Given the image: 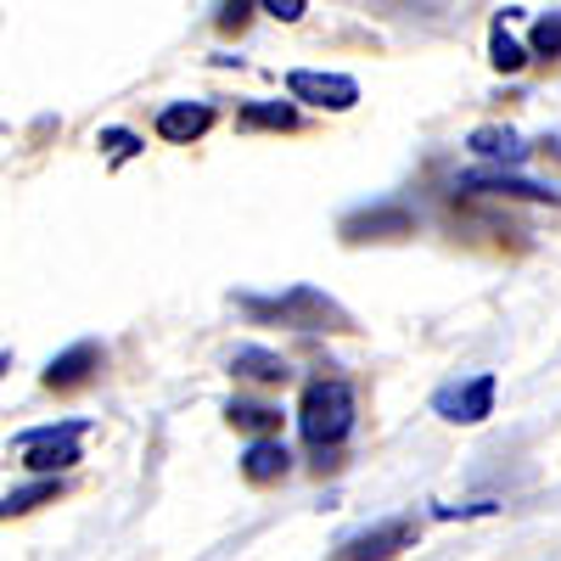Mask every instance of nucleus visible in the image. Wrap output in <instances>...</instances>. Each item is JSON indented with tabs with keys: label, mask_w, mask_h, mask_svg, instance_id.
<instances>
[{
	"label": "nucleus",
	"mask_w": 561,
	"mask_h": 561,
	"mask_svg": "<svg viewBox=\"0 0 561 561\" xmlns=\"http://www.w3.org/2000/svg\"><path fill=\"white\" fill-rule=\"evenodd\" d=\"M237 304L259 325H287V332H354V314L337 298H325L320 287H304V280H298V287H287V293H275V298L242 293Z\"/></svg>",
	"instance_id": "f257e3e1"
},
{
	"label": "nucleus",
	"mask_w": 561,
	"mask_h": 561,
	"mask_svg": "<svg viewBox=\"0 0 561 561\" xmlns=\"http://www.w3.org/2000/svg\"><path fill=\"white\" fill-rule=\"evenodd\" d=\"M354 415H359V399L343 377H314L298 399V433L314 455H325L354 433Z\"/></svg>",
	"instance_id": "f03ea898"
},
{
	"label": "nucleus",
	"mask_w": 561,
	"mask_h": 561,
	"mask_svg": "<svg viewBox=\"0 0 561 561\" xmlns=\"http://www.w3.org/2000/svg\"><path fill=\"white\" fill-rule=\"evenodd\" d=\"M79 438H84V421H51V427L18 433V455L34 478H62L68 466H79Z\"/></svg>",
	"instance_id": "7ed1b4c3"
},
{
	"label": "nucleus",
	"mask_w": 561,
	"mask_h": 561,
	"mask_svg": "<svg viewBox=\"0 0 561 561\" xmlns=\"http://www.w3.org/2000/svg\"><path fill=\"white\" fill-rule=\"evenodd\" d=\"M287 96L309 102L320 113H348L359 107V79L354 73H320V68H293L287 73Z\"/></svg>",
	"instance_id": "20e7f679"
},
{
	"label": "nucleus",
	"mask_w": 561,
	"mask_h": 561,
	"mask_svg": "<svg viewBox=\"0 0 561 561\" xmlns=\"http://www.w3.org/2000/svg\"><path fill=\"white\" fill-rule=\"evenodd\" d=\"M433 410H438L444 421H455V427H478V421L494 415V377H489V370H478L472 382L438 388V393H433Z\"/></svg>",
	"instance_id": "39448f33"
},
{
	"label": "nucleus",
	"mask_w": 561,
	"mask_h": 561,
	"mask_svg": "<svg viewBox=\"0 0 561 561\" xmlns=\"http://www.w3.org/2000/svg\"><path fill=\"white\" fill-rule=\"evenodd\" d=\"M410 545H415V517H388V523H377V528L343 539L332 561H393V556L410 550Z\"/></svg>",
	"instance_id": "423d86ee"
},
{
	"label": "nucleus",
	"mask_w": 561,
	"mask_h": 561,
	"mask_svg": "<svg viewBox=\"0 0 561 561\" xmlns=\"http://www.w3.org/2000/svg\"><path fill=\"white\" fill-rule=\"evenodd\" d=\"M415 230V208L404 203H377V208H354L343 214V242H393Z\"/></svg>",
	"instance_id": "0eeeda50"
},
{
	"label": "nucleus",
	"mask_w": 561,
	"mask_h": 561,
	"mask_svg": "<svg viewBox=\"0 0 561 561\" xmlns=\"http://www.w3.org/2000/svg\"><path fill=\"white\" fill-rule=\"evenodd\" d=\"M460 197H517V203H556L561 208V192L556 185H539V180H523V174H505V169H489V174H460L455 180Z\"/></svg>",
	"instance_id": "6e6552de"
},
{
	"label": "nucleus",
	"mask_w": 561,
	"mask_h": 561,
	"mask_svg": "<svg viewBox=\"0 0 561 561\" xmlns=\"http://www.w3.org/2000/svg\"><path fill=\"white\" fill-rule=\"evenodd\" d=\"M214 129V107L208 102H169L158 107V135L174 140V147H192V140H203Z\"/></svg>",
	"instance_id": "1a4fd4ad"
},
{
	"label": "nucleus",
	"mask_w": 561,
	"mask_h": 561,
	"mask_svg": "<svg viewBox=\"0 0 561 561\" xmlns=\"http://www.w3.org/2000/svg\"><path fill=\"white\" fill-rule=\"evenodd\" d=\"M466 147H472V158H483V163H494V169H517V163L528 158L523 135L511 129V124H483V129H472V135H466Z\"/></svg>",
	"instance_id": "9d476101"
},
{
	"label": "nucleus",
	"mask_w": 561,
	"mask_h": 561,
	"mask_svg": "<svg viewBox=\"0 0 561 561\" xmlns=\"http://www.w3.org/2000/svg\"><path fill=\"white\" fill-rule=\"evenodd\" d=\"M96 370H102V343H73V348H62L51 365H45V388H79V382H90V377H96Z\"/></svg>",
	"instance_id": "9b49d317"
},
{
	"label": "nucleus",
	"mask_w": 561,
	"mask_h": 561,
	"mask_svg": "<svg viewBox=\"0 0 561 561\" xmlns=\"http://www.w3.org/2000/svg\"><path fill=\"white\" fill-rule=\"evenodd\" d=\"M287 472H293V449L280 438H253L242 449V478L248 483H280Z\"/></svg>",
	"instance_id": "f8f14e48"
},
{
	"label": "nucleus",
	"mask_w": 561,
	"mask_h": 561,
	"mask_svg": "<svg viewBox=\"0 0 561 561\" xmlns=\"http://www.w3.org/2000/svg\"><path fill=\"white\" fill-rule=\"evenodd\" d=\"M230 377L237 382H264V388H280L293 377V365L280 359V354H270V348H237L230 354Z\"/></svg>",
	"instance_id": "ddd939ff"
},
{
	"label": "nucleus",
	"mask_w": 561,
	"mask_h": 561,
	"mask_svg": "<svg viewBox=\"0 0 561 561\" xmlns=\"http://www.w3.org/2000/svg\"><path fill=\"white\" fill-rule=\"evenodd\" d=\"M225 415H230V427H242V433L280 438V410H275V404H259V399H230V404H225Z\"/></svg>",
	"instance_id": "4468645a"
},
{
	"label": "nucleus",
	"mask_w": 561,
	"mask_h": 561,
	"mask_svg": "<svg viewBox=\"0 0 561 561\" xmlns=\"http://www.w3.org/2000/svg\"><path fill=\"white\" fill-rule=\"evenodd\" d=\"M237 124L242 129H275V135H287V129H298V102H248L237 113Z\"/></svg>",
	"instance_id": "2eb2a0df"
},
{
	"label": "nucleus",
	"mask_w": 561,
	"mask_h": 561,
	"mask_svg": "<svg viewBox=\"0 0 561 561\" xmlns=\"http://www.w3.org/2000/svg\"><path fill=\"white\" fill-rule=\"evenodd\" d=\"M57 494H62V478H34L12 494H0V517H28L34 505H51Z\"/></svg>",
	"instance_id": "dca6fc26"
},
{
	"label": "nucleus",
	"mask_w": 561,
	"mask_h": 561,
	"mask_svg": "<svg viewBox=\"0 0 561 561\" xmlns=\"http://www.w3.org/2000/svg\"><path fill=\"white\" fill-rule=\"evenodd\" d=\"M489 62H494L500 73H523V68L534 62V57H528V45L505 34V18H494V28H489Z\"/></svg>",
	"instance_id": "f3484780"
},
{
	"label": "nucleus",
	"mask_w": 561,
	"mask_h": 561,
	"mask_svg": "<svg viewBox=\"0 0 561 561\" xmlns=\"http://www.w3.org/2000/svg\"><path fill=\"white\" fill-rule=\"evenodd\" d=\"M528 57H539V62H556V57H561V12H550V18L534 23V34H528Z\"/></svg>",
	"instance_id": "a211bd4d"
},
{
	"label": "nucleus",
	"mask_w": 561,
	"mask_h": 561,
	"mask_svg": "<svg viewBox=\"0 0 561 561\" xmlns=\"http://www.w3.org/2000/svg\"><path fill=\"white\" fill-rule=\"evenodd\" d=\"M96 147H107V163H129L140 147H147V140H140L135 129H118V124H107V129L96 135Z\"/></svg>",
	"instance_id": "6ab92c4d"
},
{
	"label": "nucleus",
	"mask_w": 561,
	"mask_h": 561,
	"mask_svg": "<svg viewBox=\"0 0 561 561\" xmlns=\"http://www.w3.org/2000/svg\"><path fill=\"white\" fill-rule=\"evenodd\" d=\"M253 7H259V0H225V7H219V28L225 34H242L248 18H253Z\"/></svg>",
	"instance_id": "aec40b11"
},
{
	"label": "nucleus",
	"mask_w": 561,
	"mask_h": 561,
	"mask_svg": "<svg viewBox=\"0 0 561 561\" xmlns=\"http://www.w3.org/2000/svg\"><path fill=\"white\" fill-rule=\"evenodd\" d=\"M494 500H472V505H433V517H444V523H455V517H494Z\"/></svg>",
	"instance_id": "412c9836"
},
{
	"label": "nucleus",
	"mask_w": 561,
	"mask_h": 561,
	"mask_svg": "<svg viewBox=\"0 0 561 561\" xmlns=\"http://www.w3.org/2000/svg\"><path fill=\"white\" fill-rule=\"evenodd\" d=\"M259 12H270L275 23H298L309 12V0H259Z\"/></svg>",
	"instance_id": "4be33fe9"
},
{
	"label": "nucleus",
	"mask_w": 561,
	"mask_h": 561,
	"mask_svg": "<svg viewBox=\"0 0 561 561\" xmlns=\"http://www.w3.org/2000/svg\"><path fill=\"white\" fill-rule=\"evenodd\" d=\"M7 370H12V354H0V377H7Z\"/></svg>",
	"instance_id": "5701e85b"
}]
</instances>
